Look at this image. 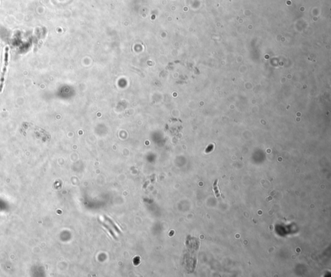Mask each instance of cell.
Segmentation results:
<instances>
[{
	"label": "cell",
	"instance_id": "obj_1",
	"mask_svg": "<svg viewBox=\"0 0 331 277\" xmlns=\"http://www.w3.org/2000/svg\"><path fill=\"white\" fill-rule=\"evenodd\" d=\"M9 48L8 47H5L4 51V58H3V68H2L1 76H0V92H2V90L3 88L4 85V81L5 79V74L7 72V68L8 66V61H9Z\"/></svg>",
	"mask_w": 331,
	"mask_h": 277
},
{
	"label": "cell",
	"instance_id": "obj_2",
	"mask_svg": "<svg viewBox=\"0 0 331 277\" xmlns=\"http://www.w3.org/2000/svg\"><path fill=\"white\" fill-rule=\"evenodd\" d=\"M216 183H217V181L215 182V183L214 184V190H215V194H216V196L218 197V196H219V191H218V189H217V186Z\"/></svg>",
	"mask_w": 331,
	"mask_h": 277
}]
</instances>
